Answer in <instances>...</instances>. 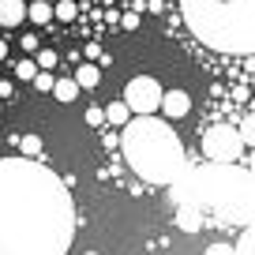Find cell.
<instances>
[{"label":"cell","instance_id":"6da1fadb","mask_svg":"<svg viewBox=\"0 0 255 255\" xmlns=\"http://www.w3.org/2000/svg\"><path fill=\"white\" fill-rule=\"evenodd\" d=\"M72 191L41 158H0V255H68Z\"/></svg>","mask_w":255,"mask_h":255},{"label":"cell","instance_id":"7a4b0ae2","mask_svg":"<svg viewBox=\"0 0 255 255\" xmlns=\"http://www.w3.org/2000/svg\"><path fill=\"white\" fill-rule=\"evenodd\" d=\"M173 203L203 210L222 225H252L255 222V173L240 169L237 161H210L195 169H184L169 184Z\"/></svg>","mask_w":255,"mask_h":255},{"label":"cell","instance_id":"3957f363","mask_svg":"<svg viewBox=\"0 0 255 255\" xmlns=\"http://www.w3.org/2000/svg\"><path fill=\"white\" fill-rule=\"evenodd\" d=\"M120 154L131 165V173L158 188L173 184L188 169L180 135L169 128L165 117H154V113H135L120 128Z\"/></svg>","mask_w":255,"mask_h":255},{"label":"cell","instance_id":"277c9868","mask_svg":"<svg viewBox=\"0 0 255 255\" xmlns=\"http://www.w3.org/2000/svg\"><path fill=\"white\" fill-rule=\"evenodd\" d=\"M184 26L214 53H255V0H176Z\"/></svg>","mask_w":255,"mask_h":255},{"label":"cell","instance_id":"5b68a950","mask_svg":"<svg viewBox=\"0 0 255 255\" xmlns=\"http://www.w3.org/2000/svg\"><path fill=\"white\" fill-rule=\"evenodd\" d=\"M203 154L210 161H240L244 154V139H240V128L233 124H214L203 131Z\"/></svg>","mask_w":255,"mask_h":255},{"label":"cell","instance_id":"8992f818","mask_svg":"<svg viewBox=\"0 0 255 255\" xmlns=\"http://www.w3.org/2000/svg\"><path fill=\"white\" fill-rule=\"evenodd\" d=\"M161 83L154 75H135V79H128L124 87V102L131 105V113H158L161 109Z\"/></svg>","mask_w":255,"mask_h":255},{"label":"cell","instance_id":"52a82bcc","mask_svg":"<svg viewBox=\"0 0 255 255\" xmlns=\"http://www.w3.org/2000/svg\"><path fill=\"white\" fill-rule=\"evenodd\" d=\"M161 113H165V120H180L191 113V94L188 90H165L161 94Z\"/></svg>","mask_w":255,"mask_h":255},{"label":"cell","instance_id":"ba28073f","mask_svg":"<svg viewBox=\"0 0 255 255\" xmlns=\"http://www.w3.org/2000/svg\"><path fill=\"white\" fill-rule=\"evenodd\" d=\"M203 218H207L203 210L188 207V203H176V229H180V233H199L203 225H207Z\"/></svg>","mask_w":255,"mask_h":255},{"label":"cell","instance_id":"9c48e42d","mask_svg":"<svg viewBox=\"0 0 255 255\" xmlns=\"http://www.w3.org/2000/svg\"><path fill=\"white\" fill-rule=\"evenodd\" d=\"M19 23H26V0H0V26L15 30Z\"/></svg>","mask_w":255,"mask_h":255},{"label":"cell","instance_id":"30bf717a","mask_svg":"<svg viewBox=\"0 0 255 255\" xmlns=\"http://www.w3.org/2000/svg\"><path fill=\"white\" fill-rule=\"evenodd\" d=\"M131 117H135V113H131V105H128L124 98H120V102H109V105H105V124H113V128H124Z\"/></svg>","mask_w":255,"mask_h":255},{"label":"cell","instance_id":"8fae6325","mask_svg":"<svg viewBox=\"0 0 255 255\" xmlns=\"http://www.w3.org/2000/svg\"><path fill=\"white\" fill-rule=\"evenodd\" d=\"M72 75H75V83H79V90H94L98 83H102V68H98V64H79Z\"/></svg>","mask_w":255,"mask_h":255},{"label":"cell","instance_id":"7c38bea8","mask_svg":"<svg viewBox=\"0 0 255 255\" xmlns=\"http://www.w3.org/2000/svg\"><path fill=\"white\" fill-rule=\"evenodd\" d=\"M75 94H79V83H75V75H60V79L53 83V98L56 102H75Z\"/></svg>","mask_w":255,"mask_h":255},{"label":"cell","instance_id":"4fadbf2b","mask_svg":"<svg viewBox=\"0 0 255 255\" xmlns=\"http://www.w3.org/2000/svg\"><path fill=\"white\" fill-rule=\"evenodd\" d=\"M56 11H53V0H34V4H26V19H30V23H49V19H53Z\"/></svg>","mask_w":255,"mask_h":255},{"label":"cell","instance_id":"5bb4252c","mask_svg":"<svg viewBox=\"0 0 255 255\" xmlns=\"http://www.w3.org/2000/svg\"><path fill=\"white\" fill-rule=\"evenodd\" d=\"M41 135H23L19 139V154H26V158H41Z\"/></svg>","mask_w":255,"mask_h":255},{"label":"cell","instance_id":"9a60e30c","mask_svg":"<svg viewBox=\"0 0 255 255\" xmlns=\"http://www.w3.org/2000/svg\"><path fill=\"white\" fill-rule=\"evenodd\" d=\"M237 255H255V222L244 225V237L237 240Z\"/></svg>","mask_w":255,"mask_h":255},{"label":"cell","instance_id":"2e32d148","mask_svg":"<svg viewBox=\"0 0 255 255\" xmlns=\"http://www.w3.org/2000/svg\"><path fill=\"white\" fill-rule=\"evenodd\" d=\"M41 68H38V60H19L15 64V79H23V83H34V75H38Z\"/></svg>","mask_w":255,"mask_h":255},{"label":"cell","instance_id":"e0dca14e","mask_svg":"<svg viewBox=\"0 0 255 255\" xmlns=\"http://www.w3.org/2000/svg\"><path fill=\"white\" fill-rule=\"evenodd\" d=\"M53 11H56V19H64V23H72V19L79 15V8H75L72 0H56V4H53Z\"/></svg>","mask_w":255,"mask_h":255},{"label":"cell","instance_id":"ac0fdd59","mask_svg":"<svg viewBox=\"0 0 255 255\" xmlns=\"http://www.w3.org/2000/svg\"><path fill=\"white\" fill-rule=\"evenodd\" d=\"M240 139H244V146H255V113L240 120Z\"/></svg>","mask_w":255,"mask_h":255},{"label":"cell","instance_id":"d6986e66","mask_svg":"<svg viewBox=\"0 0 255 255\" xmlns=\"http://www.w3.org/2000/svg\"><path fill=\"white\" fill-rule=\"evenodd\" d=\"M34 60H38V68H45V72H53L56 64H60V56H56L53 49H38V56H34Z\"/></svg>","mask_w":255,"mask_h":255},{"label":"cell","instance_id":"ffe728a7","mask_svg":"<svg viewBox=\"0 0 255 255\" xmlns=\"http://www.w3.org/2000/svg\"><path fill=\"white\" fill-rule=\"evenodd\" d=\"M53 72H45V68H41V72L38 75H34V87H38V90H53Z\"/></svg>","mask_w":255,"mask_h":255},{"label":"cell","instance_id":"44dd1931","mask_svg":"<svg viewBox=\"0 0 255 255\" xmlns=\"http://www.w3.org/2000/svg\"><path fill=\"white\" fill-rule=\"evenodd\" d=\"M87 124H90V128H102V124H105V109L90 105V109H87Z\"/></svg>","mask_w":255,"mask_h":255},{"label":"cell","instance_id":"7402d4cb","mask_svg":"<svg viewBox=\"0 0 255 255\" xmlns=\"http://www.w3.org/2000/svg\"><path fill=\"white\" fill-rule=\"evenodd\" d=\"M120 26H124V30H135V26H139V8L124 11V15H120Z\"/></svg>","mask_w":255,"mask_h":255},{"label":"cell","instance_id":"603a6c76","mask_svg":"<svg viewBox=\"0 0 255 255\" xmlns=\"http://www.w3.org/2000/svg\"><path fill=\"white\" fill-rule=\"evenodd\" d=\"M203 255H237V244H210Z\"/></svg>","mask_w":255,"mask_h":255},{"label":"cell","instance_id":"cb8c5ba5","mask_svg":"<svg viewBox=\"0 0 255 255\" xmlns=\"http://www.w3.org/2000/svg\"><path fill=\"white\" fill-rule=\"evenodd\" d=\"M19 45H23V49H26V53H38V38H34V34H26V38H23V41H19Z\"/></svg>","mask_w":255,"mask_h":255},{"label":"cell","instance_id":"d4e9b609","mask_svg":"<svg viewBox=\"0 0 255 255\" xmlns=\"http://www.w3.org/2000/svg\"><path fill=\"white\" fill-rule=\"evenodd\" d=\"M15 94V87H11V79H0V98H11Z\"/></svg>","mask_w":255,"mask_h":255},{"label":"cell","instance_id":"484cf974","mask_svg":"<svg viewBox=\"0 0 255 255\" xmlns=\"http://www.w3.org/2000/svg\"><path fill=\"white\" fill-rule=\"evenodd\" d=\"M0 60H8V41H0Z\"/></svg>","mask_w":255,"mask_h":255},{"label":"cell","instance_id":"4316f807","mask_svg":"<svg viewBox=\"0 0 255 255\" xmlns=\"http://www.w3.org/2000/svg\"><path fill=\"white\" fill-rule=\"evenodd\" d=\"M252 150H255V146H252ZM252 173H255V158H252Z\"/></svg>","mask_w":255,"mask_h":255},{"label":"cell","instance_id":"83f0119b","mask_svg":"<svg viewBox=\"0 0 255 255\" xmlns=\"http://www.w3.org/2000/svg\"><path fill=\"white\" fill-rule=\"evenodd\" d=\"M87 255H98V252H87Z\"/></svg>","mask_w":255,"mask_h":255},{"label":"cell","instance_id":"f1b7e54d","mask_svg":"<svg viewBox=\"0 0 255 255\" xmlns=\"http://www.w3.org/2000/svg\"><path fill=\"white\" fill-rule=\"evenodd\" d=\"M53 4H56V0H53Z\"/></svg>","mask_w":255,"mask_h":255}]
</instances>
